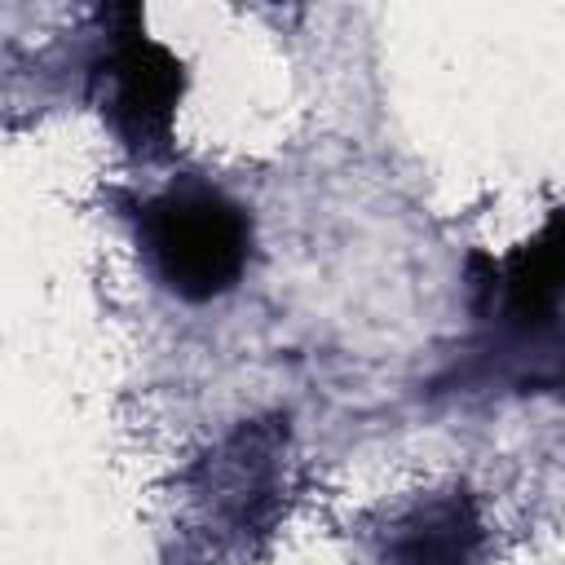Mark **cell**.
<instances>
[{
  "instance_id": "6da1fadb",
  "label": "cell",
  "mask_w": 565,
  "mask_h": 565,
  "mask_svg": "<svg viewBox=\"0 0 565 565\" xmlns=\"http://www.w3.org/2000/svg\"><path fill=\"white\" fill-rule=\"evenodd\" d=\"M296 441L282 415L243 419L177 477V561L252 565L291 512Z\"/></svg>"
},
{
  "instance_id": "7a4b0ae2",
  "label": "cell",
  "mask_w": 565,
  "mask_h": 565,
  "mask_svg": "<svg viewBox=\"0 0 565 565\" xmlns=\"http://www.w3.org/2000/svg\"><path fill=\"white\" fill-rule=\"evenodd\" d=\"M132 230L159 287L185 305L221 300L252 260V212L199 177L146 194L132 207Z\"/></svg>"
},
{
  "instance_id": "3957f363",
  "label": "cell",
  "mask_w": 565,
  "mask_h": 565,
  "mask_svg": "<svg viewBox=\"0 0 565 565\" xmlns=\"http://www.w3.org/2000/svg\"><path fill=\"white\" fill-rule=\"evenodd\" d=\"M106 53L93 66V97L106 128L137 159H163L172 150V119L185 93V66L141 31L137 9H119Z\"/></svg>"
},
{
  "instance_id": "277c9868",
  "label": "cell",
  "mask_w": 565,
  "mask_h": 565,
  "mask_svg": "<svg viewBox=\"0 0 565 565\" xmlns=\"http://www.w3.org/2000/svg\"><path fill=\"white\" fill-rule=\"evenodd\" d=\"M358 543L371 565H481L490 530L463 481H437L362 516Z\"/></svg>"
},
{
  "instance_id": "5b68a950",
  "label": "cell",
  "mask_w": 565,
  "mask_h": 565,
  "mask_svg": "<svg viewBox=\"0 0 565 565\" xmlns=\"http://www.w3.org/2000/svg\"><path fill=\"white\" fill-rule=\"evenodd\" d=\"M490 296L499 291L503 318L516 331H534V327H552L556 322V287H561V234H556V216L547 221V230L516 247L494 274H490Z\"/></svg>"
}]
</instances>
